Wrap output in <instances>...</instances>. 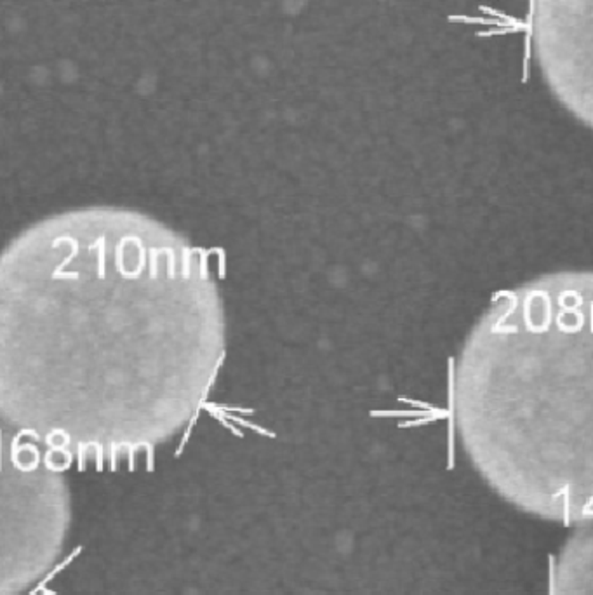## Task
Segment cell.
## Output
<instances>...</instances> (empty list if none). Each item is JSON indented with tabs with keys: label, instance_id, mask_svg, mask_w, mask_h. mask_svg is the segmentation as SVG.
I'll use <instances>...</instances> for the list:
<instances>
[{
	"label": "cell",
	"instance_id": "5b68a950",
	"mask_svg": "<svg viewBox=\"0 0 593 595\" xmlns=\"http://www.w3.org/2000/svg\"><path fill=\"white\" fill-rule=\"evenodd\" d=\"M80 552H82V547H77V548H75V550H73V552H72V554L68 555V557H66V559H64V561H63V562H61V564H58V565H56V568H54V569H53V571H51V573H49V574H47V578H45V580L49 581V580H51V578H54V576H56V574H58V573H61V571H63V569H64V568H66V565H68V564H70V562H72V561H73V559H75V557H77V555H79V554H80Z\"/></svg>",
	"mask_w": 593,
	"mask_h": 595
},
{
	"label": "cell",
	"instance_id": "277c9868",
	"mask_svg": "<svg viewBox=\"0 0 593 595\" xmlns=\"http://www.w3.org/2000/svg\"><path fill=\"white\" fill-rule=\"evenodd\" d=\"M550 595H593V522L572 528L560 547L550 574Z\"/></svg>",
	"mask_w": 593,
	"mask_h": 595
},
{
	"label": "cell",
	"instance_id": "52a82bcc",
	"mask_svg": "<svg viewBox=\"0 0 593 595\" xmlns=\"http://www.w3.org/2000/svg\"><path fill=\"white\" fill-rule=\"evenodd\" d=\"M58 71H60V75H68V79H72V75H77V67L72 61H63Z\"/></svg>",
	"mask_w": 593,
	"mask_h": 595
},
{
	"label": "cell",
	"instance_id": "ba28073f",
	"mask_svg": "<svg viewBox=\"0 0 593 595\" xmlns=\"http://www.w3.org/2000/svg\"><path fill=\"white\" fill-rule=\"evenodd\" d=\"M256 60L259 61V65L256 63V61H252V67H254V70L258 71V73H261V75H263V73H267V71H268V61L265 60V58H256Z\"/></svg>",
	"mask_w": 593,
	"mask_h": 595
},
{
	"label": "cell",
	"instance_id": "9c48e42d",
	"mask_svg": "<svg viewBox=\"0 0 593 595\" xmlns=\"http://www.w3.org/2000/svg\"><path fill=\"white\" fill-rule=\"evenodd\" d=\"M42 594H44V595H58V594H56V592H51V590H47V588H45V587H44V588H42Z\"/></svg>",
	"mask_w": 593,
	"mask_h": 595
},
{
	"label": "cell",
	"instance_id": "6da1fadb",
	"mask_svg": "<svg viewBox=\"0 0 593 595\" xmlns=\"http://www.w3.org/2000/svg\"><path fill=\"white\" fill-rule=\"evenodd\" d=\"M226 355L206 255L143 213L82 207L23 230L0 263V411L18 437L98 472L184 441Z\"/></svg>",
	"mask_w": 593,
	"mask_h": 595
},
{
	"label": "cell",
	"instance_id": "8992f818",
	"mask_svg": "<svg viewBox=\"0 0 593 595\" xmlns=\"http://www.w3.org/2000/svg\"><path fill=\"white\" fill-rule=\"evenodd\" d=\"M282 4H284L287 14H298L304 8L306 0H282Z\"/></svg>",
	"mask_w": 593,
	"mask_h": 595
},
{
	"label": "cell",
	"instance_id": "3957f363",
	"mask_svg": "<svg viewBox=\"0 0 593 595\" xmlns=\"http://www.w3.org/2000/svg\"><path fill=\"white\" fill-rule=\"evenodd\" d=\"M529 27L543 82L593 131V0H531Z\"/></svg>",
	"mask_w": 593,
	"mask_h": 595
},
{
	"label": "cell",
	"instance_id": "7a4b0ae2",
	"mask_svg": "<svg viewBox=\"0 0 593 595\" xmlns=\"http://www.w3.org/2000/svg\"><path fill=\"white\" fill-rule=\"evenodd\" d=\"M450 418L473 470L536 519L593 522V270L503 292L450 375Z\"/></svg>",
	"mask_w": 593,
	"mask_h": 595
}]
</instances>
